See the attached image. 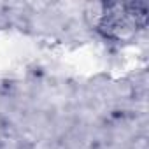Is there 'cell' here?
Segmentation results:
<instances>
[{
    "label": "cell",
    "instance_id": "1",
    "mask_svg": "<svg viewBox=\"0 0 149 149\" xmlns=\"http://www.w3.org/2000/svg\"><path fill=\"white\" fill-rule=\"evenodd\" d=\"M146 6L140 2L107 4L98 16V30L105 39H132L146 25Z\"/></svg>",
    "mask_w": 149,
    "mask_h": 149
}]
</instances>
